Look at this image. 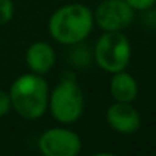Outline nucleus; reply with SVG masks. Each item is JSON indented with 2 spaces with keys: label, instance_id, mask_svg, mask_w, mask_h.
Masks as SVG:
<instances>
[{
  "label": "nucleus",
  "instance_id": "2",
  "mask_svg": "<svg viewBox=\"0 0 156 156\" xmlns=\"http://www.w3.org/2000/svg\"><path fill=\"white\" fill-rule=\"evenodd\" d=\"M94 12L81 3H70L58 8L49 20L52 38L61 44H76L83 41L94 28Z\"/></svg>",
  "mask_w": 156,
  "mask_h": 156
},
{
  "label": "nucleus",
  "instance_id": "6",
  "mask_svg": "<svg viewBox=\"0 0 156 156\" xmlns=\"http://www.w3.org/2000/svg\"><path fill=\"white\" fill-rule=\"evenodd\" d=\"M94 20L103 31H122L133 20V9L126 0H104L97 8Z\"/></svg>",
  "mask_w": 156,
  "mask_h": 156
},
{
  "label": "nucleus",
  "instance_id": "11",
  "mask_svg": "<svg viewBox=\"0 0 156 156\" xmlns=\"http://www.w3.org/2000/svg\"><path fill=\"white\" fill-rule=\"evenodd\" d=\"M126 2L130 5L132 9H138V11H145L154 6L156 0H126Z\"/></svg>",
  "mask_w": 156,
  "mask_h": 156
},
{
  "label": "nucleus",
  "instance_id": "4",
  "mask_svg": "<svg viewBox=\"0 0 156 156\" xmlns=\"http://www.w3.org/2000/svg\"><path fill=\"white\" fill-rule=\"evenodd\" d=\"M130 41L121 31H106L95 44V60L109 73L124 70L130 61Z\"/></svg>",
  "mask_w": 156,
  "mask_h": 156
},
{
  "label": "nucleus",
  "instance_id": "9",
  "mask_svg": "<svg viewBox=\"0 0 156 156\" xmlns=\"http://www.w3.org/2000/svg\"><path fill=\"white\" fill-rule=\"evenodd\" d=\"M110 80V94L115 101L119 103H132L138 95V83L136 80L127 72L119 70L112 73Z\"/></svg>",
  "mask_w": 156,
  "mask_h": 156
},
{
  "label": "nucleus",
  "instance_id": "5",
  "mask_svg": "<svg viewBox=\"0 0 156 156\" xmlns=\"http://www.w3.org/2000/svg\"><path fill=\"white\" fill-rule=\"evenodd\" d=\"M38 148L44 156H76L81 150V139L69 129L52 127L41 133Z\"/></svg>",
  "mask_w": 156,
  "mask_h": 156
},
{
  "label": "nucleus",
  "instance_id": "12",
  "mask_svg": "<svg viewBox=\"0 0 156 156\" xmlns=\"http://www.w3.org/2000/svg\"><path fill=\"white\" fill-rule=\"evenodd\" d=\"M9 110H11V98H9V94L0 90V116L6 115Z\"/></svg>",
  "mask_w": 156,
  "mask_h": 156
},
{
  "label": "nucleus",
  "instance_id": "10",
  "mask_svg": "<svg viewBox=\"0 0 156 156\" xmlns=\"http://www.w3.org/2000/svg\"><path fill=\"white\" fill-rule=\"evenodd\" d=\"M12 16H14L12 0H0V26L11 22Z\"/></svg>",
  "mask_w": 156,
  "mask_h": 156
},
{
  "label": "nucleus",
  "instance_id": "3",
  "mask_svg": "<svg viewBox=\"0 0 156 156\" xmlns=\"http://www.w3.org/2000/svg\"><path fill=\"white\" fill-rule=\"evenodd\" d=\"M48 106L58 122L72 124L80 119L84 110L83 90L73 80H61L49 94Z\"/></svg>",
  "mask_w": 156,
  "mask_h": 156
},
{
  "label": "nucleus",
  "instance_id": "7",
  "mask_svg": "<svg viewBox=\"0 0 156 156\" xmlns=\"http://www.w3.org/2000/svg\"><path fill=\"white\" fill-rule=\"evenodd\" d=\"M109 126L122 135L135 133L141 126V116L139 112L130 104V103H119L116 101L107 109L106 113Z\"/></svg>",
  "mask_w": 156,
  "mask_h": 156
},
{
  "label": "nucleus",
  "instance_id": "1",
  "mask_svg": "<svg viewBox=\"0 0 156 156\" xmlns=\"http://www.w3.org/2000/svg\"><path fill=\"white\" fill-rule=\"evenodd\" d=\"M11 107L25 119L44 115L49 101V87L43 75L29 72L20 75L9 89Z\"/></svg>",
  "mask_w": 156,
  "mask_h": 156
},
{
  "label": "nucleus",
  "instance_id": "8",
  "mask_svg": "<svg viewBox=\"0 0 156 156\" xmlns=\"http://www.w3.org/2000/svg\"><path fill=\"white\" fill-rule=\"evenodd\" d=\"M55 63V51L46 41H35L26 51V64L31 72L44 75Z\"/></svg>",
  "mask_w": 156,
  "mask_h": 156
}]
</instances>
